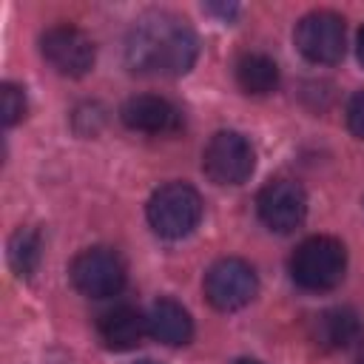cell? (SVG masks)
Here are the masks:
<instances>
[{"label":"cell","instance_id":"14","mask_svg":"<svg viewBox=\"0 0 364 364\" xmlns=\"http://www.w3.org/2000/svg\"><path fill=\"white\" fill-rule=\"evenodd\" d=\"M236 82L250 97H267L279 88V65L273 57L259 51L242 54L236 63Z\"/></svg>","mask_w":364,"mask_h":364},{"label":"cell","instance_id":"19","mask_svg":"<svg viewBox=\"0 0 364 364\" xmlns=\"http://www.w3.org/2000/svg\"><path fill=\"white\" fill-rule=\"evenodd\" d=\"M236 364H262V361H256V358H239Z\"/></svg>","mask_w":364,"mask_h":364},{"label":"cell","instance_id":"3","mask_svg":"<svg viewBox=\"0 0 364 364\" xmlns=\"http://www.w3.org/2000/svg\"><path fill=\"white\" fill-rule=\"evenodd\" d=\"M202 219V196L188 182H168L148 199V222L162 239H185Z\"/></svg>","mask_w":364,"mask_h":364},{"label":"cell","instance_id":"8","mask_svg":"<svg viewBox=\"0 0 364 364\" xmlns=\"http://www.w3.org/2000/svg\"><path fill=\"white\" fill-rule=\"evenodd\" d=\"M256 293H259V279L245 259H233V256L219 259L205 273V299L222 313L242 310L245 304L253 301Z\"/></svg>","mask_w":364,"mask_h":364},{"label":"cell","instance_id":"18","mask_svg":"<svg viewBox=\"0 0 364 364\" xmlns=\"http://www.w3.org/2000/svg\"><path fill=\"white\" fill-rule=\"evenodd\" d=\"M355 54H358V63L364 65V26H361L358 34H355Z\"/></svg>","mask_w":364,"mask_h":364},{"label":"cell","instance_id":"2","mask_svg":"<svg viewBox=\"0 0 364 364\" xmlns=\"http://www.w3.org/2000/svg\"><path fill=\"white\" fill-rule=\"evenodd\" d=\"M347 273V250L333 236H310L290 256V276L301 290L324 293L341 284Z\"/></svg>","mask_w":364,"mask_h":364},{"label":"cell","instance_id":"16","mask_svg":"<svg viewBox=\"0 0 364 364\" xmlns=\"http://www.w3.org/2000/svg\"><path fill=\"white\" fill-rule=\"evenodd\" d=\"M0 117H3L6 128L17 125L26 117V91L20 85L3 82V88H0Z\"/></svg>","mask_w":364,"mask_h":364},{"label":"cell","instance_id":"15","mask_svg":"<svg viewBox=\"0 0 364 364\" xmlns=\"http://www.w3.org/2000/svg\"><path fill=\"white\" fill-rule=\"evenodd\" d=\"M40 233L31 228H17L9 239V264L17 276H31L40 264Z\"/></svg>","mask_w":364,"mask_h":364},{"label":"cell","instance_id":"11","mask_svg":"<svg viewBox=\"0 0 364 364\" xmlns=\"http://www.w3.org/2000/svg\"><path fill=\"white\" fill-rule=\"evenodd\" d=\"M97 330H100V338L108 350L122 353V350H134L136 344H142V338L148 333V321L136 307L119 304V307H111L100 316Z\"/></svg>","mask_w":364,"mask_h":364},{"label":"cell","instance_id":"10","mask_svg":"<svg viewBox=\"0 0 364 364\" xmlns=\"http://www.w3.org/2000/svg\"><path fill=\"white\" fill-rule=\"evenodd\" d=\"M119 117L131 131H142V134H173L182 125L179 108L156 94H136L125 100Z\"/></svg>","mask_w":364,"mask_h":364},{"label":"cell","instance_id":"12","mask_svg":"<svg viewBox=\"0 0 364 364\" xmlns=\"http://www.w3.org/2000/svg\"><path fill=\"white\" fill-rule=\"evenodd\" d=\"M145 321H148V336L162 344L179 347L193 338V318L176 299H156L145 313Z\"/></svg>","mask_w":364,"mask_h":364},{"label":"cell","instance_id":"13","mask_svg":"<svg viewBox=\"0 0 364 364\" xmlns=\"http://www.w3.org/2000/svg\"><path fill=\"white\" fill-rule=\"evenodd\" d=\"M313 338L324 350H347L361 338V318L353 307H330L313 318Z\"/></svg>","mask_w":364,"mask_h":364},{"label":"cell","instance_id":"9","mask_svg":"<svg viewBox=\"0 0 364 364\" xmlns=\"http://www.w3.org/2000/svg\"><path fill=\"white\" fill-rule=\"evenodd\" d=\"M256 213L273 233H293L307 216V193L293 179H273L259 191Z\"/></svg>","mask_w":364,"mask_h":364},{"label":"cell","instance_id":"1","mask_svg":"<svg viewBox=\"0 0 364 364\" xmlns=\"http://www.w3.org/2000/svg\"><path fill=\"white\" fill-rule=\"evenodd\" d=\"M199 40L185 17L171 11H151L139 17L125 37V63L136 74L179 77L196 63Z\"/></svg>","mask_w":364,"mask_h":364},{"label":"cell","instance_id":"6","mask_svg":"<svg viewBox=\"0 0 364 364\" xmlns=\"http://www.w3.org/2000/svg\"><path fill=\"white\" fill-rule=\"evenodd\" d=\"M40 54L63 77H85L97 60L94 40L71 23H57L46 28L40 37Z\"/></svg>","mask_w":364,"mask_h":364},{"label":"cell","instance_id":"4","mask_svg":"<svg viewBox=\"0 0 364 364\" xmlns=\"http://www.w3.org/2000/svg\"><path fill=\"white\" fill-rule=\"evenodd\" d=\"M256 168V151L239 131H219L202 151V171L216 185H242Z\"/></svg>","mask_w":364,"mask_h":364},{"label":"cell","instance_id":"17","mask_svg":"<svg viewBox=\"0 0 364 364\" xmlns=\"http://www.w3.org/2000/svg\"><path fill=\"white\" fill-rule=\"evenodd\" d=\"M347 128H350L358 139H364V88L355 91V94L350 97V102H347Z\"/></svg>","mask_w":364,"mask_h":364},{"label":"cell","instance_id":"7","mask_svg":"<svg viewBox=\"0 0 364 364\" xmlns=\"http://www.w3.org/2000/svg\"><path fill=\"white\" fill-rule=\"evenodd\" d=\"M293 40L304 60L316 65H333L344 57V48H347L344 20L327 9L310 11L296 23Z\"/></svg>","mask_w":364,"mask_h":364},{"label":"cell","instance_id":"20","mask_svg":"<svg viewBox=\"0 0 364 364\" xmlns=\"http://www.w3.org/2000/svg\"><path fill=\"white\" fill-rule=\"evenodd\" d=\"M136 364H156V361H151V358H142V361H136Z\"/></svg>","mask_w":364,"mask_h":364},{"label":"cell","instance_id":"5","mask_svg":"<svg viewBox=\"0 0 364 364\" xmlns=\"http://www.w3.org/2000/svg\"><path fill=\"white\" fill-rule=\"evenodd\" d=\"M71 284L88 299H111L125 287V262L111 247H85L68 267Z\"/></svg>","mask_w":364,"mask_h":364},{"label":"cell","instance_id":"21","mask_svg":"<svg viewBox=\"0 0 364 364\" xmlns=\"http://www.w3.org/2000/svg\"><path fill=\"white\" fill-rule=\"evenodd\" d=\"M358 364H364V355H361V358H358Z\"/></svg>","mask_w":364,"mask_h":364}]
</instances>
